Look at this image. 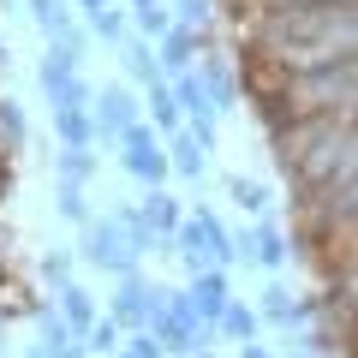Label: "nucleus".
<instances>
[{
    "label": "nucleus",
    "mask_w": 358,
    "mask_h": 358,
    "mask_svg": "<svg viewBox=\"0 0 358 358\" xmlns=\"http://www.w3.org/2000/svg\"><path fill=\"white\" fill-rule=\"evenodd\" d=\"M0 341H6V317H0Z\"/></svg>",
    "instance_id": "25"
},
{
    "label": "nucleus",
    "mask_w": 358,
    "mask_h": 358,
    "mask_svg": "<svg viewBox=\"0 0 358 358\" xmlns=\"http://www.w3.org/2000/svg\"><path fill=\"white\" fill-rule=\"evenodd\" d=\"M192 310H197V322H203V334H215L221 329V310L233 305V293H227V268H203V275H192Z\"/></svg>",
    "instance_id": "6"
},
{
    "label": "nucleus",
    "mask_w": 358,
    "mask_h": 358,
    "mask_svg": "<svg viewBox=\"0 0 358 358\" xmlns=\"http://www.w3.org/2000/svg\"><path fill=\"white\" fill-rule=\"evenodd\" d=\"M60 317L72 322V334H78V341H90V329L102 322V317H96V299H90L78 281H72V287H60Z\"/></svg>",
    "instance_id": "12"
},
{
    "label": "nucleus",
    "mask_w": 358,
    "mask_h": 358,
    "mask_svg": "<svg viewBox=\"0 0 358 358\" xmlns=\"http://www.w3.org/2000/svg\"><path fill=\"white\" fill-rule=\"evenodd\" d=\"M192 358H209V352H192Z\"/></svg>",
    "instance_id": "26"
},
{
    "label": "nucleus",
    "mask_w": 358,
    "mask_h": 358,
    "mask_svg": "<svg viewBox=\"0 0 358 358\" xmlns=\"http://www.w3.org/2000/svg\"><path fill=\"white\" fill-rule=\"evenodd\" d=\"M72 263H78L72 251H48V257H42V275H48V281H60V287H72Z\"/></svg>",
    "instance_id": "21"
},
{
    "label": "nucleus",
    "mask_w": 358,
    "mask_h": 358,
    "mask_svg": "<svg viewBox=\"0 0 358 358\" xmlns=\"http://www.w3.org/2000/svg\"><path fill=\"white\" fill-rule=\"evenodd\" d=\"M90 30H96L108 48H120V42H126V18H120V6H108V13H90Z\"/></svg>",
    "instance_id": "20"
},
{
    "label": "nucleus",
    "mask_w": 358,
    "mask_h": 358,
    "mask_svg": "<svg viewBox=\"0 0 358 358\" xmlns=\"http://www.w3.org/2000/svg\"><path fill=\"white\" fill-rule=\"evenodd\" d=\"M150 6H162V0H131V13H150Z\"/></svg>",
    "instance_id": "24"
},
{
    "label": "nucleus",
    "mask_w": 358,
    "mask_h": 358,
    "mask_svg": "<svg viewBox=\"0 0 358 358\" xmlns=\"http://www.w3.org/2000/svg\"><path fill=\"white\" fill-rule=\"evenodd\" d=\"M78 6H84V13H108V6H114V0H78Z\"/></svg>",
    "instance_id": "23"
},
{
    "label": "nucleus",
    "mask_w": 358,
    "mask_h": 358,
    "mask_svg": "<svg viewBox=\"0 0 358 358\" xmlns=\"http://www.w3.org/2000/svg\"><path fill=\"white\" fill-rule=\"evenodd\" d=\"M114 358H167V352H162V346H155V334H131V341L120 346Z\"/></svg>",
    "instance_id": "22"
},
{
    "label": "nucleus",
    "mask_w": 358,
    "mask_h": 358,
    "mask_svg": "<svg viewBox=\"0 0 358 358\" xmlns=\"http://www.w3.org/2000/svg\"><path fill=\"white\" fill-rule=\"evenodd\" d=\"M120 167H126L131 179H143L150 192H162V179L173 173V162H167V143L155 138L150 126H131L126 138H120Z\"/></svg>",
    "instance_id": "3"
},
{
    "label": "nucleus",
    "mask_w": 358,
    "mask_h": 358,
    "mask_svg": "<svg viewBox=\"0 0 358 358\" xmlns=\"http://www.w3.org/2000/svg\"><path fill=\"white\" fill-rule=\"evenodd\" d=\"M179 30L215 36V0H179Z\"/></svg>",
    "instance_id": "18"
},
{
    "label": "nucleus",
    "mask_w": 358,
    "mask_h": 358,
    "mask_svg": "<svg viewBox=\"0 0 358 358\" xmlns=\"http://www.w3.org/2000/svg\"><path fill=\"white\" fill-rule=\"evenodd\" d=\"M78 60L84 54L72 48H48V60H42V96H48V108H96V90L78 78Z\"/></svg>",
    "instance_id": "2"
},
{
    "label": "nucleus",
    "mask_w": 358,
    "mask_h": 358,
    "mask_svg": "<svg viewBox=\"0 0 358 358\" xmlns=\"http://www.w3.org/2000/svg\"><path fill=\"white\" fill-rule=\"evenodd\" d=\"M78 257H84L90 268H102V275H114V281H126V275H138L143 251L131 245V233L120 227V215L108 209V215H96L84 227V245H78Z\"/></svg>",
    "instance_id": "1"
},
{
    "label": "nucleus",
    "mask_w": 358,
    "mask_h": 358,
    "mask_svg": "<svg viewBox=\"0 0 358 358\" xmlns=\"http://www.w3.org/2000/svg\"><path fill=\"white\" fill-rule=\"evenodd\" d=\"M90 173H96V155L90 150H60L54 155V185H78V192H84Z\"/></svg>",
    "instance_id": "16"
},
{
    "label": "nucleus",
    "mask_w": 358,
    "mask_h": 358,
    "mask_svg": "<svg viewBox=\"0 0 358 358\" xmlns=\"http://www.w3.org/2000/svg\"><path fill=\"white\" fill-rule=\"evenodd\" d=\"M120 60H126V78H138L143 90L162 84V54H155L143 36H126V42H120Z\"/></svg>",
    "instance_id": "10"
},
{
    "label": "nucleus",
    "mask_w": 358,
    "mask_h": 358,
    "mask_svg": "<svg viewBox=\"0 0 358 358\" xmlns=\"http://www.w3.org/2000/svg\"><path fill=\"white\" fill-rule=\"evenodd\" d=\"M167 162H173V173H179V179H203L209 150L192 138V131H179V138H167Z\"/></svg>",
    "instance_id": "13"
},
{
    "label": "nucleus",
    "mask_w": 358,
    "mask_h": 358,
    "mask_svg": "<svg viewBox=\"0 0 358 358\" xmlns=\"http://www.w3.org/2000/svg\"><path fill=\"white\" fill-rule=\"evenodd\" d=\"M162 287H143V275H126V281H120V293H114V322L120 329H131V334H150V317L155 310H162Z\"/></svg>",
    "instance_id": "4"
},
{
    "label": "nucleus",
    "mask_w": 358,
    "mask_h": 358,
    "mask_svg": "<svg viewBox=\"0 0 358 358\" xmlns=\"http://www.w3.org/2000/svg\"><path fill=\"white\" fill-rule=\"evenodd\" d=\"M36 358H42V352H36Z\"/></svg>",
    "instance_id": "27"
},
{
    "label": "nucleus",
    "mask_w": 358,
    "mask_h": 358,
    "mask_svg": "<svg viewBox=\"0 0 358 358\" xmlns=\"http://www.w3.org/2000/svg\"><path fill=\"white\" fill-rule=\"evenodd\" d=\"M197 78H203V90H209V102H215V114H233V108H239V78H233L227 54H203Z\"/></svg>",
    "instance_id": "7"
},
{
    "label": "nucleus",
    "mask_w": 358,
    "mask_h": 358,
    "mask_svg": "<svg viewBox=\"0 0 358 358\" xmlns=\"http://www.w3.org/2000/svg\"><path fill=\"white\" fill-rule=\"evenodd\" d=\"M54 138L66 150H90L96 143V114L90 108H54Z\"/></svg>",
    "instance_id": "9"
},
{
    "label": "nucleus",
    "mask_w": 358,
    "mask_h": 358,
    "mask_svg": "<svg viewBox=\"0 0 358 358\" xmlns=\"http://www.w3.org/2000/svg\"><path fill=\"white\" fill-rule=\"evenodd\" d=\"M150 120H155V131H167V138H179V120H185V108H179V96H173V84H150Z\"/></svg>",
    "instance_id": "15"
},
{
    "label": "nucleus",
    "mask_w": 358,
    "mask_h": 358,
    "mask_svg": "<svg viewBox=\"0 0 358 358\" xmlns=\"http://www.w3.org/2000/svg\"><path fill=\"white\" fill-rule=\"evenodd\" d=\"M293 257H299V251L287 245L281 227H268V221H257V227H251V263H263V268H287Z\"/></svg>",
    "instance_id": "8"
},
{
    "label": "nucleus",
    "mask_w": 358,
    "mask_h": 358,
    "mask_svg": "<svg viewBox=\"0 0 358 358\" xmlns=\"http://www.w3.org/2000/svg\"><path fill=\"white\" fill-rule=\"evenodd\" d=\"M143 221H150V233H155L162 245H173V239H179V227H185V215H179V197L150 192V203H143Z\"/></svg>",
    "instance_id": "11"
},
{
    "label": "nucleus",
    "mask_w": 358,
    "mask_h": 358,
    "mask_svg": "<svg viewBox=\"0 0 358 358\" xmlns=\"http://www.w3.org/2000/svg\"><path fill=\"white\" fill-rule=\"evenodd\" d=\"M227 197L245 209V215H263V209H268V185H257V179H245V173L227 179Z\"/></svg>",
    "instance_id": "17"
},
{
    "label": "nucleus",
    "mask_w": 358,
    "mask_h": 358,
    "mask_svg": "<svg viewBox=\"0 0 358 358\" xmlns=\"http://www.w3.org/2000/svg\"><path fill=\"white\" fill-rule=\"evenodd\" d=\"M257 329H263V310H257V305H245V299H233V305L221 310V329H215V334H227V341L251 346V341H257Z\"/></svg>",
    "instance_id": "14"
},
{
    "label": "nucleus",
    "mask_w": 358,
    "mask_h": 358,
    "mask_svg": "<svg viewBox=\"0 0 358 358\" xmlns=\"http://www.w3.org/2000/svg\"><path fill=\"white\" fill-rule=\"evenodd\" d=\"M131 126H143V120H138V102H131V90H126V84L96 90V138H102V143H120Z\"/></svg>",
    "instance_id": "5"
},
{
    "label": "nucleus",
    "mask_w": 358,
    "mask_h": 358,
    "mask_svg": "<svg viewBox=\"0 0 358 358\" xmlns=\"http://www.w3.org/2000/svg\"><path fill=\"white\" fill-rule=\"evenodd\" d=\"M120 346H126V329H120L114 317H102V322H96V329H90V346H84V352L108 358V352H120Z\"/></svg>",
    "instance_id": "19"
}]
</instances>
